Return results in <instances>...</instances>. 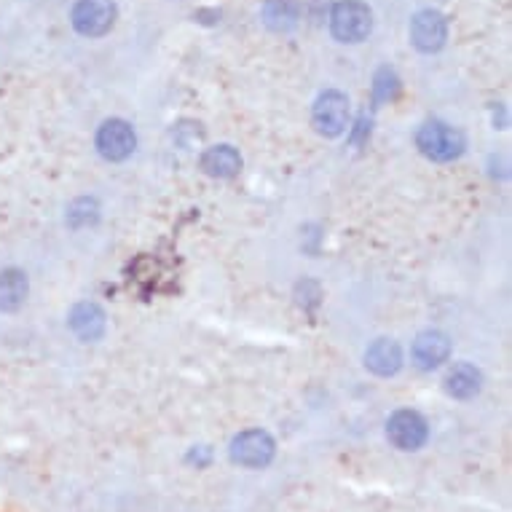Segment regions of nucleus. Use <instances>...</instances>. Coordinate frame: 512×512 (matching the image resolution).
Wrapping results in <instances>:
<instances>
[{
	"label": "nucleus",
	"instance_id": "nucleus-10",
	"mask_svg": "<svg viewBox=\"0 0 512 512\" xmlns=\"http://www.w3.org/2000/svg\"><path fill=\"white\" fill-rule=\"evenodd\" d=\"M70 328L84 341H97L105 333V311L97 303H78L70 311Z\"/></svg>",
	"mask_w": 512,
	"mask_h": 512
},
{
	"label": "nucleus",
	"instance_id": "nucleus-9",
	"mask_svg": "<svg viewBox=\"0 0 512 512\" xmlns=\"http://www.w3.org/2000/svg\"><path fill=\"white\" fill-rule=\"evenodd\" d=\"M448 352H451V341L437 330H427L413 341V360L421 370L437 368L440 362H445Z\"/></svg>",
	"mask_w": 512,
	"mask_h": 512
},
{
	"label": "nucleus",
	"instance_id": "nucleus-6",
	"mask_svg": "<svg viewBox=\"0 0 512 512\" xmlns=\"http://www.w3.org/2000/svg\"><path fill=\"white\" fill-rule=\"evenodd\" d=\"M445 38H448V22L440 11H419L411 22V41L413 46L424 54L443 49Z\"/></svg>",
	"mask_w": 512,
	"mask_h": 512
},
{
	"label": "nucleus",
	"instance_id": "nucleus-3",
	"mask_svg": "<svg viewBox=\"0 0 512 512\" xmlns=\"http://www.w3.org/2000/svg\"><path fill=\"white\" fill-rule=\"evenodd\" d=\"M116 25V3L113 0H78L73 9V27L86 38L105 35Z\"/></svg>",
	"mask_w": 512,
	"mask_h": 512
},
{
	"label": "nucleus",
	"instance_id": "nucleus-4",
	"mask_svg": "<svg viewBox=\"0 0 512 512\" xmlns=\"http://www.w3.org/2000/svg\"><path fill=\"white\" fill-rule=\"evenodd\" d=\"M231 459L242 467H266L274 459V440L263 429L242 432L231 443Z\"/></svg>",
	"mask_w": 512,
	"mask_h": 512
},
{
	"label": "nucleus",
	"instance_id": "nucleus-11",
	"mask_svg": "<svg viewBox=\"0 0 512 512\" xmlns=\"http://www.w3.org/2000/svg\"><path fill=\"white\" fill-rule=\"evenodd\" d=\"M365 365H368L376 376H395L400 365H403V352L395 341H387L381 338L376 344L370 346L368 354H365Z\"/></svg>",
	"mask_w": 512,
	"mask_h": 512
},
{
	"label": "nucleus",
	"instance_id": "nucleus-14",
	"mask_svg": "<svg viewBox=\"0 0 512 512\" xmlns=\"http://www.w3.org/2000/svg\"><path fill=\"white\" fill-rule=\"evenodd\" d=\"M445 389L448 395L459 397V400H467V397L478 395L480 392V373L472 365H456L448 378H445Z\"/></svg>",
	"mask_w": 512,
	"mask_h": 512
},
{
	"label": "nucleus",
	"instance_id": "nucleus-13",
	"mask_svg": "<svg viewBox=\"0 0 512 512\" xmlns=\"http://www.w3.org/2000/svg\"><path fill=\"white\" fill-rule=\"evenodd\" d=\"M27 298V277L11 269L0 274V311H17Z\"/></svg>",
	"mask_w": 512,
	"mask_h": 512
},
{
	"label": "nucleus",
	"instance_id": "nucleus-5",
	"mask_svg": "<svg viewBox=\"0 0 512 512\" xmlns=\"http://www.w3.org/2000/svg\"><path fill=\"white\" fill-rule=\"evenodd\" d=\"M349 124V100L341 92H325L314 105V126L319 135L338 137Z\"/></svg>",
	"mask_w": 512,
	"mask_h": 512
},
{
	"label": "nucleus",
	"instance_id": "nucleus-16",
	"mask_svg": "<svg viewBox=\"0 0 512 512\" xmlns=\"http://www.w3.org/2000/svg\"><path fill=\"white\" fill-rule=\"evenodd\" d=\"M373 92H376L378 102L392 100V97H397V92H400V81H397V76L392 73V70L384 68L376 76V86H373Z\"/></svg>",
	"mask_w": 512,
	"mask_h": 512
},
{
	"label": "nucleus",
	"instance_id": "nucleus-15",
	"mask_svg": "<svg viewBox=\"0 0 512 512\" xmlns=\"http://www.w3.org/2000/svg\"><path fill=\"white\" fill-rule=\"evenodd\" d=\"M263 22L271 27V30H293L295 27V6L290 0H266L263 6Z\"/></svg>",
	"mask_w": 512,
	"mask_h": 512
},
{
	"label": "nucleus",
	"instance_id": "nucleus-17",
	"mask_svg": "<svg viewBox=\"0 0 512 512\" xmlns=\"http://www.w3.org/2000/svg\"><path fill=\"white\" fill-rule=\"evenodd\" d=\"M207 459H210V451H207V448H199V451H194V454L188 456V462L196 464H207Z\"/></svg>",
	"mask_w": 512,
	"mask_h": 512
},
{
	"label": "nucleus",
	"instance_id": "nucleus-2",
	"mask_svg": "<svg viewBox=\"0 0 512 512\" xmlns=\"http://www.w3.org/2000/svg\"><path fill=\"white\" fill-rule=\"evenodd\" d=\"M416 143H419V151L432 161H454L464 151V137L454 126L440 124V121H429L421 126Z\"/></svg>",
	"mask_w": 512,
	"mask_h": 512
},
{
	"label": "nucleus",
	"instance_id": "nucleus-8",
	"mask_svg": "<svg viewBox=\"0 0 512 512\" xmlns=\"http://www.w3.org/2000/svg\"><path fill=\"white\" fill-rule=\"evenodd\" d=\"M389 440L403 448V451H416L427 443V421L416 411H397L387 424Z\"/></svg>",
	"mask_w": 512,
	"mask_h": 512
},
{
	"label": "nucleus",
	"instance_id": "nucleus-1",
	"mask_svg": "<svg viewBox=\"0 0 512 512\" xmlns=\"http://www.w3.org/2000/svg\"><path fill=\"white\" fill-rule=\"evenodd\" d=\"M330 30L338 41L360 43L373 30V14L360 0H341L330 14Z\"/></svg>",
	"mask_w": 512,
	"mask_h": 512
},
{
	"label": "nucleus",
	"instance_id": "nucleus-7",
	"mask_svg": "<svg viewBox=\"0 0 512 512\" xmlns=\"http://www.w3.org/2000/svg\"><path fill=\"white\" fill-rule=\"evenodd\" d=\"M135 132H132V126L126 124V121H105L100 126V132H97V148L105 159L110 161H124L126 156H132L135 151Z\"/></svg>",
	"mask_w": 512,
	"mask_h": 512
},
{
	"label": "nucleus",
	"instance_id": "nucleus-12",
	"mask_svg": "<svg viewBox=\"0 0 512 512\" xmlns=\"http://www.w3.org/2000/svg\"><path fill=\"white\" fill-rule=\"evenodd\" d=\"M202 169L210 177H234L242 169V156L231 145H218L204 153Z\"/></svg>",
	"mask_w": 512,
	"mask_h": 512
}]
</instances>
